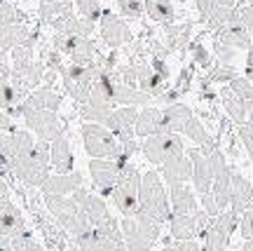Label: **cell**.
<instances>
[{
    "instance_id": "6da1fadb",
    "label": "cell",
    "mask_w": 253,
    "mask_h": 251,
    "mask_svg": "<svg viewBox=\"0 0 253 251\" xmlns=\"http://www.w3.org/2000/svg\"><path fill=\"white\" fill-rule=\"evenodd\" d=\"M138 211L150 216L157 223H169L171 218V204H169V195L164 190L162 176L155 169L141 174V190H138Z\"/></svg>"
},
{
    "instance_id": "7a4b0ae2",
    "label": "cell",
    "mask_w": 253,
    "mask_h": 251,
    "mask_svg": "<svg viewBox=\"0 0 253 251\" xmlns=\"http://www.w3.org/2000/svg\"><path fill=\"white\" fill-rule=\"evenodd\" d=\"M120 228H122V237L129 251H153V247L160 240V230H162V225L157 221L141 211H136L134 216H125Z\"/></svg>"
},
{
    "instance_id": "3957f363",
    "label": "cell",
    "mask_w": 253,
    "mask_h": 251,
    "mask_svg": "<svg viewBox=\"0 0 253 251\" xmlns=\"http://www.w3.org/2000/svg\"><path fill=\"white\" fill-rule=\"evenodd\" d=\"M138 190H141V174L131 164V157L120 167L118 183L110 193V200L122 216H134L138 211Z\"/></svg>"
},
{
    "instance_id": "277c9868",
    "label": "cell",
    "mask_w": 253,
    "mask_h": 251,
    "mask_svg": "<svg viewBox=\"0 0 253 251\" xmlns=\"http://www.w3.org/2000/svg\"><path fill=\"white\" fill-rule=\"evenodd\" d=\"M45 204L49 209V214L56 218V223L61 225L73 240L91 228L87 216L82 214L80 206L73 202L71 195H45Z\"/></svg>"
},
{
    "instance_id": "5b68a950",
    "label": "cell",
    "mask_w": 253,
    "mask_h": 251,
    "mask_svg": "<svg viewBox=\"0 0 253 251\" xmlns=\"http://www.w3.org/2000/svg\"><path fill=\"white\" fill-rule=\"evenodd\" d=\"M49 167H52V160H49V141H38L33 146V152L28 155L26 160H21L19 164L12 167V176L19 179L26 186H33V188H40L42 183L49 176Z\"/></svg>"
},
{
    "instance_id": "8992f818",
    "label": "cell",
    "mask_w": 253,
    "mask_h": 251,
    "mask_svg": "<svg viewBox=\"0 0 253 251\" xmlns=\"http://www.w3.org/2000/svg\"><path fill=\"white\" fill-rule=\"evenodd\" d=\"M80 129H82V144H84V151L89 152V157H108V160H115V157L122 155V146H120L115 134L106 125L84 122Z\"/></svg>"
},
{
    "instance_id": "52a82bcc",
    "label": "cell",
    "mask_w": 253,
    "mask_h": 251,
    "mask_svg": "<svg viewBox=\"0 0 253 251\" xmlns=\"http://www.w3.org/2000/svg\"><path fill=\"white\" fill-rule=\"evenodd\" d=\"M141 151H143L145 160L150 164L162 167L164 162L173 160L178 155H185V144L176 132H162V134L145 136L143 144H141Z\"/></svg>"
},
{
    "instance_id": "ba28073f",
    "label": "cell",
    "mask_w": 253,
    "mask_h": 251,
    "mask_svg": "<svg viewBox=\"0 0 253 251\" xmlns=\"http://www.w3.org/2000/svg\"><path fill=\"white\" fill-rule=\"evenodd\" d=\"M101 68H103V63L101 61H94V63H89V66L73 63V66H68V68H63V73H61L63 87H66V92H68L80 106L89 101L91 82H94V78L99 75Z\"/></svg>"
},
{
    "instance_id": "9c48e42d",
    "label": "cell",
    "mask_w": 253,
    "mask_h": 251,
    "mask_svg": "<svg viewBox=\"0 0 253 251\" xmlns=\"http://www.w3.org/2000/svg\"><path fill=\"white\" fill-rule=\"evenodd\" d=\"M40 78H42V68L33 59V50L24 45L14 47L12 50V80H14V85L26 94V92L36 90Z\"/></svg>"
},
{
    "instance_id": "30bf717a",
    "label": "cell",
    "mask_w": 253,
    "mask_h": 251,
    "mask_svg": "<svg viewBox=\"0 0 253 251\" xmlns=\"http://www.w3.org/2000/svg\"><path fill=\"white\" fill-rule=\"evenodd\" d=\"M237 225H239V216H237L230 206L223 209L216 218H211L209 228L204 230V235H202V240H204L202 249L204 251H225L227 242H230V237H232Z\"/></svg>"
},
{
    "instance_id": "8fae6325",
    "label": "cell",
    "mask_w": 253,
    "mask_h": 251,
    "mask_svg": "<svg viewBox=\"0 0 253 251\" xmlns=\"http://www.w3.org/2000/svg\"><path fill=\"white\" fill-rule=\"evenodd\" d=\"M125 160H129V155H120L115 160H108V157H91L89 162V174H91V181L94 186L99 190L103 198H110V193L115 188L118 183V176H120V167L125 164Z\"/></svg>"
},
{
    "instance_id": "7c38bea8",
    "label": "cell",
    "mask_w": 253,
    "mask_h": 251,
    "mask_svg": "<svg viewBox=\"0 0 253 251\" xmlns=\"http://www.w3.org/2000/svg\"><path fill=\"white\" fill-rule=\"evenodd\" d=\"M21 115L26 120V127L31 132H36L40 141L52 144L54 139L63 136V125L54 110H24Z\"/></svg>"
},
{
    "instance_id": "4fadbf2b",
    "label": "cell",
    "mask_w": 253,
    "mask_h": 251,
    "mask_svg": "<svg viewBox=\"0 0 253 251\" xmlns=\"http://www.w3.org/2000/svg\"><path fill=\"white\" fill-rule=\"evenodd\" d=\"M56 47L61 50L63 54L71 56L73 63H80V66H89V63L96 61V45L94 40L87 36H56Z\"/></svg>"
},
{
    "instance_id": "5bb4252c",
    "label": "cell",
    "mask_w": 253,
    "mask_h": 251,
    "mask_svg": "<svg viewBox=\"0 0 253 251\" xmlns=\"http://www.w3.org/2000/svg\"><path fill=\"white\" fill-rule=\"evenodd\" d=\"M101 38H103V43L108 47L118 50L122 45H129L134 36H131V31H129L125 19H120L118 14L103 9L101 12Z\"/></svg>"
},
{
    "instance_id": "9a60e30c",
    "label": "cell",
    "mask_w": 253,
    "mask_h": 251,
    "mask_svg": "<svg viewBox=\"0 0 253 251\" xmlns=\"http://www.w3.org/2000/svg\"><path fill=\"white\" fill-rule=\"evenodd\" d=\"M33 146H36V141H33V136L28 134V132L12 129L7 134V139H5V144L0 146V152L9 160V167H14V164L26 160L28 155L33 152Z\"/></svg>"
},
{
    "instance_id": "2e32d148",
    "label": "cell",
    "mask_w": 253,
    "mask_h": 251,
    "mask_svg": "<svg viewBox=\"0 0 253 251\" xmlns=\"http://www.w3.org/2000/svg\"><path fill=\"white\" fill-rule=\"evenodd\" d=\"M28 233L26 228V221H24V216L19 211L17 204H12L7 198L0 200V235L2 237H17V235H24Z\"/></svg>"
},
{
    "instance_id": "e0dca14e",
    "label": "cell",
    "mask_w": 253,
    "mask_h": 251,
    "mask_svg": "<svg viewBox=\"0 0 253 251\" xmlns=\"http://www.w3.org/2000/svg\"><path fill=\"white\" fill-rule=\"evenodd\" d=\"M24 45L31 47L36 45V33L28 31L24 24H12V26H0V56L12 52L14 47Z\"/></svg>"
},
{
    "instance_id": "ac0fdd59",
    "label": "cell",
    "mask_w": 253,
    "mask_h": 251,
    "mask_svg": "<svg viewBox=\"0 0 253 251\" xmlns=\"http://www.w3.org/2000/svg\"><path fill=\"white\" fill-rule=\"evenodd\" d=\"M134 132H136V136H141V139L169 132V129H167V120H164V108H155V106L143 108V110L138 113V117H136Z\"/></svg>"
},
{
    "instance_id": "d6986e66",
    "label": "cell",
    "mask_w": 253,
    "mask_h": 251,
    "mask_svg": "<svg viewBox=\"0 0 253 251\" xmlns=\"http://www.w3.org/2000/svg\"><path fill=\"white\" fill-rule=\"evenodd\" d=\"M190 162H192V183H195V190L199 195L204 193H211V186H213V174L209 169V162L204 157V152L199 148H185Z\"/></svg>"
},
{
    "instance_id": "ffe728a7",
    "label": "cell",
    "mask_w": 253,
    "mask_h": 251,
    "mask_svg": "<svg viewBox=\"0 0 253 251\" xmlns=\"http://www.w3.org/2000/svg\"><path fill=\"white\" fill-rule=\"evenodd\" d=\"M84 186L80 171H68V174H54L47 176V181L40 186L42 195H73L78 188Z\"/></svg>"
},
{
    "instance_id": "44dd1931",
    "label": "cell",
    "mask_w": 253,
    "mask_h": 251,
    "mask_svg": "<svg viewBox=\"0 0 253 251\" xmlns=\"http://www.w3.org/2000/svg\"><path fill=\"white\" fill-rule=\"evenodd\" d=\"M216 38L218 40H223L225 45L235 47V50H242V52H249L253 45V36L251 31H246L239 21H235V19H230L225 26H220L216 31Z\"/></svg>"
},
{
    "instance_id": "7402d4cb",
    "label": "cell",
    "mask_w": 253,
    "mask_h": 251,
    "mask_svg": "<svg viewBox=\"0 0 253 251\" xmlns=\"http://www.w3.org/2000/svg\"><path fill=\"white\" fill-rule=\"evenodd\" d=\"M253 202V183L246 176H242L237 169H232V188H230V209L237 216H242L246 206Z\"/></svg>"
},
{
    "instance_id": "603a6c76",
    "label": "cell",
    "mask_w": 253,
    "mask_h": 251,
    "mask_svg": "<svg viewBox=\"0 0 253 251\" xmlns=\"http://www.w3.org/2000/svg\"><path fill=\"white\" fill-rule=\"evenodd\" d=\"M169 204H171V214H195L199 209L195 190L188 183H169Z\"/></svg>"
},
{
    "instance_id": "cb8c5ba5",
    "label": "cell",
    "mask_w": 253,
    "mask_h": 251,
    "mask_svg": "<svg viewBox=\"0 0 253 251\" xmlns=\"http://www.w3.org/2000/svg\"><path fill=\"white\" fill-rule=\"evenodd\" d=\"M59 106H61V97L49 87H40V90L31 92L26 101L19 103V113H24V110H59Z\"/></svg>"
},
{
    "instance_id": "d4e9b609",
    "label": "cell",
    "mask_w": 253,
    "mask_h": 251,
    "mask_svg": "<svg viewBox=\"0 0 253 251\" xmlns=\"http://www.w3.org/2000/svg\"><path fill=\"white\" fill-rule=\"evenodd\" d=\"M115 73V71H113ZM113 101L115 106H148L153 97L148 92L138 90V87H131V85H125V82L118 80L115 75V87H113Z\"/></svg>"
},
{
    "instance_id": "484cf974",
    "label": "cell",
    "mask_w": 253,
    "mask_h": 251,
    "mask_svg": "<svg viewBox=\"0 0 253 251\" xmlns=\"http://www.w3.org/2000/svg\"><path fill=\"white\" fill-rule=\"evenodd\" d=\"M160 171H162V179L167 183H188V181H192V162H190L188 152L164 162Z\"/></svg>"
},
{
    "instance_id": "4316f807",
    "label": "cell",
    "mask_w": 253,
    "mask_h": 251,
    "mask_svg": "<svg viewBox=\"0 0 253 251\" xmlns=\"http://www.w3.org/2000/svg\"><path fill=\"white\" fill-rule=\"evenodd\" d=\"M134 68H136V82H138V90L148 92L150 97H162L164 82H167L162 75H157L153 66H150V63H145V61L134 63Z\"/></svg>"
},
{
    "instance_id": "83f0119b",
    "label": "cell",
    "mask_w": 253,
    "mask_h": 251,
    "mask_svg": "<svg viewBox=\"0 0 253 251\" xmlns=\"http://www.w3.org/2000/svg\"><path fill=\"white\" fill-rule=\"evenodd\" d=\"M49 160L52 167L56 169V174H68L73 171V152H71V144L66 141V136H59L49 144Z\"/></svg>"
},
{
    "instance_id": "f1b7e54d",
    "label": "cell",
    "mask_w": 253,
    "mask_h": 251,
    "mask_svg": "<svg viewBox=\"0 0 253 251\" xmlns=\"http://www.w3.org/2000/svg\"><path fill=\"white\" fill-rule=\"evenodd\" d=\"M169 233L173 240H197V218L195 214H171L169 218Z\"/></svg>"
},
{
    "instance_id": "f546056e",
    "label": "cell",
    "mask_w": 253,
    "mask_h": 251,
    "mask_svg": "<svg viewBox=\"0 0 253 251\" xmlns=\"http://www.w3.org/2000/svg\"><path fill=\"white\" fill-rule=\"evenodd\" d=\"M220 101H223V108H225L227 117H230L232 122H237V125H244L246 122V101L230 90V85H225V87L220 90Z\"/></svg>"
},
{
    "instance_id": "4dcf8cb0",
    "label": "cell",
    "mask_w": 253,
    "mask_h": 251,
    "mask_svg": "<svg viewBox=\"0 0 253 251\" xmlns=\"http://www.w3.org/2000/svg\"><path fill=\"white\" fill-rule=\"evenodd\" d=\"M230 188H232V167L225 164L220 171L213 174V186H211V193H213L220 211L230 206Z\"/></svg>"
},
{
    "instance_id": "1f68e13d",
    "label": "cell",
    "mask_w": 253,
    "mask_h": 251,
    "mask_svg": "<svg viewBox=\"0 0 253 251\" xmlns=\"http://www.w3.org/2000/svg\"><path fill=\"white\" fill-rule=\"evenodd\" d=\"M143 7H145V14L157 21V24H173L176 21V7H173L171 0H143Z\"/></svg>"
},
{
    "instance_id": "d6a6232c",
    "label": "cell",
    "mask_w": 253,
    "mask_h": 251,
    "mask_svg": "<svg viewBox=\"0 0 253 251\" xmlns=\"http://www.w3.org/2000/svg\"><path fill=\"white\" fill-rule=\"evenodd\" d=\"M195 115L192 110H190L185 103H169V106L164 108V120H167V129L169 132H183L185 125H188V120Z\"/></svg>"
},
{
    "instance_id": "836d02e7",
    "label": "cell",
    "mask_w": 253,
    "mask_h": 251,
    "mask_svg": "<svg viewBox=\"0 0 253 251\" xmlns=\"http://www.w3.org/2000/svg\"><path fill=\"white\" fill-rule=\"evenodd\" d=\"M21 97H24V92L19 90L14 80H12V73L9 75H0V108H17L21 103Z\"/></svg>"
},
{
    "instance_id": "e575fe53",
    "label": "cell",
    "mask_w": 253,
    "mask_h": 251,
    "mask_svg": "<svg viewBox=\"0 0 253 251\" xmlns=\"http://www.w3.org/2000/svg\"><path fill=\"white\" fill-rule=\"evenodd\" d=\"M73 0H54V2H40V19L45 21V24H54L59 17H63L66 12H73Z\"/></svg>"
},
{
    "instance_id": "d590c367",
    "label": "cell",
    "mask_w": 253,
    "mask_h": 251,
    "mask_svg": "<svg viewBox=\"0 0 253 251\" xmlns=\"http://www.w3.org/2000/svg\"><path fill=\"white\" fill-rule=\"evenodd\" d=\"M115 108L118 106H108V103H82L80 115L84 122H99V125H103Z\"/></svg>"
},
{
    "instance_id": "8d00e7d4",
    "label": "cell",
    "mask_w": 253,
    "mask_h": 251,
    "mask_svg": "<svg viewBox=\"0 0 253 251\" xmlns=\"http://www.w3.org/2000/svg\"><path fill=\"white\" fill-rule=\"evenodd\" d=\"M164 33H167V40H169V50H183L190 40V24H183V26L167 24Z\"/></svg>"
},
{
    "instance_id": "74e56055",
    "label": "cell",
    "mask_w": 253,
    "mask_h": 251,
    "mask_svg": "<svg viewBox=\"0 0 253 251\" xmlns=\"http://www.w3.org/2000/svg\"><path fill=\"white\" fill-rule=\"evenodd\" d=\"M183 134L188 136V139H192V141H195L199 148H202V146L213 144V139H211V134L207 132V127L202 125V122H199L195 115L188 120V125H185V129H183Z\"/></svg>"
},
{
    "instance_id": "f35d334b",
    "label": "cell",
    "mask_w": 253,
    "mask_h": 251,
    "mask_svg": "<svg viewBox=\"0 0 253 251\" xmlns=\"http://www.w3.org/2000/svg\"><path fill=\"white\" fill-rule=\"evenodd\" d=\"M235 21H239L242 26L246 28V31H251L253 36V7L246 2V0H242V2H235V9H232V17Z\"/></svg>"
},
{
    "instance_id": "ab89813d",
    "label": "cell",
    "mask_w": 253,
    "mask_h": 251,
    "mask_svg": "<svg viewBox=\"0 0 253 251\" xmlns=\"http://www.w3.org/2000/svg\"><path fill=\"white\" fill-rule=\"evenodd\" d=\"M209 78L213 82H230L237 78V68L235 63H213L209 68Z\"/></svg>"
},
{
    "instance_id": "60d3db41",
    "label": "cell",
    "mask_w": 253,
    "mask_h": 251,
    "mask_svg": "<svg viewBox=\"0 0 253 251\" xmlns=\"http://www.w3.org/2000/svg\"><path fill=\"white\" fill-rule=\"evenodd\" d=\"M12 24H21V12L9 0H0V26H12Z\"/></svg>"
},
{
    "instance_id": "b9f144b4",
    "label": "cell",
    "mask_w": 253,
    "mask_h": 251,
    "mask_svg": "<svg viewBox=\"0 0 253 251\" xmlns=\"http://www.w3.org/2000/svg\"><path fill=\"white\" fill-rule=\"evenodd\" d=\"M118 7H120V14L126 19H141L143 17V0H118Z\"/></svg>"
},
{
    "instance_id": "7bdbcfd3",
    "label": "cell",
    "mask_w": 253,
    "mask_h": 251,
    "mask_svg": "<svg viewBox=\"0 0 253 251\" xmlns=\"http://www.w3.org/2000/svg\"><path fill=\"white\" fill-rule=\"evenodd\" d=\"M75 2V7H78V12H80L82 17L91 19V21H96V19H101V2L99 0H73Z\"/></svg>"
},
{
    "instance_id": "ee69618b",
    "label": "cell",
    "mask_w": 253,
    "mask_h": 251,
    "mask_svg": "<svg viewBox=\"0 0 253 251\" xmlns=\"http://www.w3.org/2000/svg\"><path fill=\"white\" fill-rule=\"evenodd\" d=\"M9 244H12V249L14 251H45L40 244L33 240V235L31 233H24V235H17V237H12L9 240Z\"/></svg>"
},
{
    "instance_id": "f6af8a7d",
    "label": "cell",
    "mask_w": 253,
    "mask_h": 251,
    "mask_svg": "<svg viewBox=\"0 0 253 251\" xmlns=\"http://www.w3.org/2000/svg\"><path fill=\"white\" fill-rule=\"evenodd\" d=\"M227 85H230V90L235 92V94H239L244 101H253V80H249V78H239V75H237L235 80H230Z\"/></svg>"
},
{
    "instance_id": "bcb514c9",
    "label": "cell",
    "mask_w": 253,
    "mask_h": 251,
    "mask_svg": "<svg viewBox=\"0 0 253 251\" xmlns=\"http://www.w3.org/2000/svg\"><path fill=\"white\" fill-rule=\"evenodd\" d=\"M235 56H237L235 47L225 45L223 40L216 38V43H213V59H216L218 63H235Z\"/></svg>"
},
{
    "instance_id": "7dc6e473",
    "label": "cell",
    "mask_w": 253,
    "mask_h": 251,
    "mask_svg": "<svg viewBox=\"0 0 253 251\" xmlns=\"http://www.w3.org/2000/svg\"><path fill=\"white\" fill-rule=\"evenodd\" d=\"M190 52H192L195 61H197L202 68H211V66H213V54L209 52L202 43H192V45H190Z\"/></svg>"
},
{
    "instance_id": "c3c4849f",
    "label": "cell",
    "mask_w": 253,
    "mask_h": 251,
    "mask_svg": "<svg viewBox=\"0 0 253 251\" xmlns=\"http://www.w3.org/2000/svg\"><path fill=\"white\" fill-rule=\"evenodd\" d=\"M239 233L244 240H253V202L239 216Z\"/></svg>"
},
{
    "instance_id": "681fc988",
    "label": "cell",
    "mask_w": 253,
    "mask_h": 251,
    "mask_svg": "<svg viewBox=\"0 0 253 251\" xmlns=\"http://www.w3.org/2000/svg\"><path fill=\"white\" fill-rule=\"evenodd\" d=\"M237 136H239V141L244 144L246 152H249V157L253 160V125H251V122L237 125Z\"/></svg>"
},
{
    "instance_id": "f907efd6",
    "label": "cell",
    "mask_w": 253,
    "mask_h": 251,
    "mask_svg": "<svg viewBox=\"0 0 253 251\" xmlns=\"http://www.w3.org/2000/svg\"><path fill=\"white\" fill-rule=\"evenodd\" d=\"M199 204H202V209H204L211 218H216V216L220 214V206H218L213 193H204V195H199Z\"/></svg>"
},
{
    "instance_id": "816d5d0a",
    "label": "cell",
    "mask_w": 253,
    "mask_h": 251,
    "mask_svg": "<svg viewBox=\"0 0 253 251\" xmlns=\"http://www.w3.org/2000/svg\"><path fill=\"white\" fill-rule=\"evenodd\" d=\"M176 251H204L197 240H176Z\"/></svg>"
},
{
    "instance_id": "f5cc1de1",
    "label": "cell",
    "mask_w": 253,
    "mask_h": 251,
    "mask_svg": "<svg viewBox=\"0 0 253 251\" xmlns=\"http://www.w3.org/2000/svg\"><path fill=\"white\" fill-rule=\"evenodd\" d=\"M195 5H197V12L202 19L209 17V12H211V5H213V0H195Z\"/></svg>"
},
{
    "instance_id": "db71d44e",
    "label": "cell",
    "mask_w": 253,
    "mask_h": 251,
    "mask_svg": "<svg viewBox=\"0 0 253 251\" xmlns=\"http://www.w3.org/2000/svg\"><path fill=\"white\" fill-rule=\"evenodd\" d=\"M0 129H5V132H12V129H14V127H12V120H9V115L5 110H0Z\"/></svg>"
},
{
    "instance_id": "11a10c76",
    "label": "cell",
    "mask_w": 253,
    "mask_h": 251,
    "mask_svg": "<svg viewBox=\"0 0 253 251\" xmlns=\"http://www.w3.org/2000/svg\"><path fill=\"white\" fill-rule=\"evenodd\" d=\"M246 122L253 125V101H246Z\"/></svg>"
},
{
    "instance_id": "9f6ffc18",
    "label": "cell",
    "mask_w": 253,
    "mask_h": 251,
    "mask_svg": "<svg viewBox=\"0 0 253 251\" xmlns=\"http://www.w3.org/2000/svg\"><path fill=\"white\" fill-rule=\"evenodd\" d=\"M7 193H9L7 183H5V179H0V200H5V198H7Z\"/></svg>"
},
{
    "instance_id": "6f0895ef",
    "label": "cell",
    "mask_w": 253,
    "mask_h": 251,
    "mask_svg": "<svg viewBox=\"0 0 253 251\" xmlns=\"http://www.w3.org/2000/svg\"><path fill=\"white\" fill-rule=\"evenodd\" d=\"M160 251H176V244H171L169 240H167V242H164V247Z\"/></svg>"
},
{
    "instance_id": "680465c9",
    "label": "cell",
    "mask_w": 253,
    "mask_h": 251,
    "mask_svg": "<svg viewBox=\"0 0 253 251\" xmlns=\"http://www.w3.org/2000/svg\"><path fill=\"white\" fill-rule=\"evenodd\" d=\"M242 251H253V240H244V247Z\"/></svg>"
},
{
    "instance_id": "91938a15",
    "label": "cell",
    "mask_w": 253,
    "mask_h": 251,
    "mask_svg": "<svg viewBox=\"0 0 253 251\" xmlns=\"http://www.w3.org/2000/svg\"><path fill=\"white\" fill-rule=\"evenodd\" d=\"M40 2H54V0H40Z\"/></svg>"
},
{
    "instance_id": "94428289",
    "label": "cell",
    "mask_w": 253,
    "mask_h": 251,
    "mask_svg": "<svg viewBox=\"0 0 253 251\" xmlns=\"http://www.w3.org/2000/svg\"><path fill=\"white\" fill-rule=\"evenodd\" d=\"M246 2H249V5H251V7H253V0H246Z\"/></svg>"
}]
</instances>
